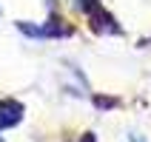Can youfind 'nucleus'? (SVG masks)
Segmentation results:
<instances>
[{
  "mask_svg": "<svg viewBox=\"0 0 151 142\" xmlns=\"http://www.w3.org/2000/svg\"><path fill=\"white\" fill-rule=\"evenodd\" d=\"M88 20H91V29L100 31V34H123V29L117 26V20H114L103 6H94L91 11H88Z\"/></svg>",
  "mask_w": 151,
  "mask_h": 142,
  "instance_id": "1",
  "label": "nucleus"
},
{
  "mask_svg": "<svg viewBox=\"0 0 151 142\" xmlns=\"http://www.w3.org/2000/svg\"><path fill=\"white\" fill-rule=\"evenodd\" d=\"M23 119V105L17 100H0V131L20 125Z\"/></svg>",
  "mask_w": 151,
  "mask_h": 142,
  "instance_id": "2",
  "label": "nucleus"
},
{
  "mask_svg": "<svg viewBox=\"0 0 151 142\" xmlns=\"http://www.w3.org/2000/svg\"><path fill=\"white\" fill-rule=\"evenodd\" d=\"M128 142H148V139H145L143 134H131V136H128Z\"/></svg>",
  "mask_w": 151,
  "mask_h": 142,
  "instance_id": "3",
  "label": "nucleus"
},
{
  "mask_svg": "<svg viewBox=\"0 0 151 142\" xmlns=\"http://www.w3.org/2000/svg\"><path fill=\"white\" fill-rule=\"evenodd\" d=\"M77 142H97V136H94V134H83Z\"/></svg>",
  "mask_w": 151,
  "mask_h": 142,
  "instance_id": "4",
  "label": "nucleus"
},
{
  "mask_svg": "<svg viewBox=\"0 0 151 142\" xmlns=\"http://www.w3.org/2000/svg\"><path fill=\"white\" fill-rule=\"evenodd\" d=\"M0 11H3V9H0Z\"/></svg>",
  "mask_w": 151,
  "mask_h": 142,
  "instance_id": "5",
  "label": "nucleus"
},
{
  "mask_svg": "<svg viewBox=\"0 0 151 142\" xmlns=\"http://www.w3.org/2000/svg\"><path fill=\"white\" fill-rule=\"evenodd\" d=\"M0 142H3V139H0Z\"/></svg>",
  "mask_w": 151,
  "mask_h": 142,
  "instance_id": "6",
  "label": "nucleus"
}]
</instances>
